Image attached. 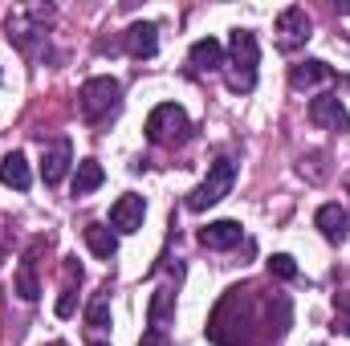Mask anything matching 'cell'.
<instances>
[{
  "label": "cell",
  "mask_w": 350,
  "mask_h": 346,
  "mask_svg": "<svg viewBox=\"0 0 350 346\" xmlns=\"http://www.w3.org/2000/svg\"><path fill=\"white\" fill-rule=\"evenodd\" d=\"M228 53H232V70H228V86L237 94H249L257 86V62H261V45H257V33L249 29H237L232 41H228Z\"/></svg>",
  "instance_id": "obj_1"
},
{
  "label": "cell",
  "mask_w": 350,
  "mask_h": 346,
  "mask_svg": "<svg viewBox=\"0 0 350 346\" xmlns=\"http://www.w3.org/2000/svg\"><path fill=\"white\" fill-rule=\"evenodd\" d=\"M232 183H237V163L232 159H216L208 175H204V183L187 196V208L191 212H204V208H212V204H220L228 191H232Z\"/></svg>",
  "instance_id": "obj_2"
},
{
  "label": "cell",
  "mask_w": 350,
  "mask_h": 346,
  "mask_svg": "<svg viewBox=\"0 0 350 346\" xmlns=\"http://www.w3.org/2000/svg\"><path fill=\"white\" fill-rule=\"evenodd\" d=\"M122 102V86L118 78H90L82 94H78V106H82V118L86 122H102L106 114H114Z\"/></svg>",
  "instance_id": "obj_3"
},
{
  "label": "cell",
  "mask_w": 350,
  "mask_h": 346,
  "mask_svg": "<svg viewBox=\"0 0 350 346\" xmlns=\"http://www.w3.org/2000/svg\"><path fill=\"white\" fill-rule=\"evenodd\" d=\"M187 131H191V122H187V114H183L175 102L155 106L151 118H147V139H151L155 147H175V143H183Z\"/></svg>",
  "instance_id": "obj_4"
},
{
  "label": "cell",
  "mask_w": 350,
  "mask_h": 346,
  "mask_svg": "<svg viewBox=\"0 0 350 346\" xmlns=\"http://www.w3.org/2000/svg\"><path fill=\"white\" fill-rule=\"evenodd\" d=\"M49 16H53V8H21V12H12L8 16V41L21 45L25 53H33V41L45 37Z\"/></svg>",
  "instance_id": "obj_5"
},
{
  "label": "cell",
  "mask_w": 350,
  "mask_h": 346,
  "mask_svg": "<svg viewBox=\"0 0 350 346\" xmlns=\"http://www.w3.org/2000/svg\"><path fill=\"white\" fill-rule=\"evenodd\" d=\"M310 33H314V21H310V12L306 8H285L281 16H277V45L285 49V53H293V49H301L306 41H310Z\"/></svg>",
  "instance_id": "obj_6"
},
{
  "label": "cell",
  "mask_w": 350,
  "mask_h": 346,
  "mask_svg": "<svg viewBox=\"0 0 350 346\" xmlns=\"http://www.w3.org/2000/svg\"><path fill=\"white\" fill-rule=\"evenodd\" d=\"M143 216H147L143 196L126 191V196H118L114 208H110V228H114V232H139V228H143Z\"/></svg>",
  "instance_id": "obj_7"
},
{
  "label": "cell",
  "mask_w": 350,
  "mask_h": 346,
  "mask_svg": "<svg viewBox=\"0 0 350 346\" xmlns=\"http://www.w3.org/2000/svg\"><path fill=\"white\" fill-rule=\"evenodd\" d=\"M310 122H314V127H326V131H347L350 114L334 94H318V98L310 102Z\"/></svg>",
  "instance_id": "obj_8"
},
{
  "label": "cell",
  "mask_w": 350,
  "mask_h": 346,
  "mask_svg": "<svg viewBox=\"0 0 350 346\" xmlns=\"http://www.w3.org/2000/svg\"><path fill=\"white\" fill-rule=\"evenodd\" d=\"M70 163H74V147H70V139H57V143H49L45 147V155H41V179L53 187V183H62L66 172H70Z\"/></svg>",
  "instance_id": "obj_9"
},
{
  "label": "cell",
  "mask_w": 350,
  "mask_h": 346,
  "mask_svg": "<svg viewBox=\"0 0 350 346\" xmlns=\"http://www.w3.org/2000/svg\"><path fill=\"white\" fill-rule=\"evenodd\" d=\"M314 224L322 228V237H326L330 245H342L347 232H350V216H347V208H338V204H322L318 216H314Z\"/></svg>",
  "instance_id": "obj_10"
},
{
  "label": "cell",
  "mask_w": 350,
  "mask_h": 346,
  "mask_svg": "<svg viewBox=\"0 0 350 346\" xmlns=\"http://www.w3.org/2000/svg\"><path fill=\"white\" fill-rule=\"evenodd\" d=\"M122 41H126V53L143 62V57H155V49H159V29H155L151 21H139V25L126 29Z\"/></svg>",
  "instance_id": "obj_11"
},
{
  "label": "cell",
  "mask_w": 350,
  "mask_h": 346,
  "mask_svg": "<svg viewBox=\"0 0 350 346\" xmlns=\"http://www.w3.org/2000/svg\"><path fill=\"white\" fill-rule=\"evenodd\" d=\"M241 224L237 220H216V224H208V228H200V245L204 249H216V253H224V249H237L241 245Z\"/></svg>",
  "instance_id": "obj_12"
},
{
  "label": "cell",
  "mask_w": 350,
  "mask_h": 346,
  "mask_svg": "<svg viewBox=\"0 0 350 346\" xmlns=\"http://www.w3.org/2000/svg\"><path fill=\"white\" fill-rule=\"evenodd\" d=\"M0 183L12 187V191H29L33 172H29V159H25L21 151H8V155L0 159Z\"/></svg>",
  "instance_id": "obj_13"
},
{
  "label": "cell",
  "mask_w": 350,
  "mask_h": 346,
  "mask_svg": "<svg viewBox=\"0 0 350 346\" xmlns=\"http://www.w3.org/2000/svg\"><path fill=\"white\" fill-rule=\"evenodd\" d=\"M187 62H191L200 74H212V70H220V66H224V45H220L216 37H204V41H196V45H191Z\"/></svg>",
  "instance_id": "obj_14"
},
{
  "label": "cell",
  "mask_w": 350,
  "mask_h": 346,
  "mask_svg": "<svg viewBox=\"0 0 350 346\" xmlns=\"http://www.w3.org/2000/svg\"><path fill=\"white\" fill-rule=\"evenodd\" d=\"M86 249L94 253V257L110 261L114 253H118V237H114V228H106V224H86Z\"/></svg>",
  "instance_id": "obj_15"
},
{
  "label": "cell",
  "mask_w": 350,
  "mask_h": 346,
  "mask_svg": "<svg viewBox=\"0 0 350 346\" xmlns=\"http://www.w3.org/2000/svg\"><path fill=\"white\" fill-rule=\"evenodd\" d=\"M330 78H334V70H330L326 62H301V66L289 70L293 90H310V86H318V82H330Z\"/></svg>",
  "instance_id": "obj_16"
},
{
  "label": "cell",
  "mask_w": 350,
  "mask_h": 346,
  "mask_svg": "<svg viewBox=\"0 0 350 346\" xmlns=\"http://www.w3.org/2000/svg\"><path fill=\"white\" fill-rule=\"evenodd\" d=\"M102 179H106L102 163H98V159H82L78 172H74V196H90V191H98Z\"/></svg>",
  "instance_id": "obj_17"
},
{
  "label": "cell",
  "mask_w": 350,
  "mask_h": 346,
  "mask_svg": "<svg viewBox=\"0 0 350 346\" xmlns=\"http://www.w3.org/2000/svg\"><path fill=\"white\" fill-rule=\"evenodd\" d=\"M16 293L25 302H37L41 297V285H37V269H33V257H25L16 265Z\"/></svg>",
  "instance_id": "obj_18"
},
{
  "label": "cell",
  "mask_w": 350,
  "mask_h": 346,
  "mask_svg": "<svg viewBox=\"0 0 350 346\" xmlns=\"http://www.w3.org/2000/svg\"><path fill=\"white\" fill-rule=\"evenodd\" d=\"M172 302H175L172 289H155V297H151V330H163V322L172 314Z\"/></svg>",
  "instance_id": "obj_19"
},
{
  "label": "cell",
  "mask_w": 350,
  "mask_h": 346,
  "mask_svg": "<svg viewBox=\"0 0 350 346\" xmlns=\"http://www.w3.org/2000/svg\"><path fill=\"white\" fill-rule=\"evenodd\" d=\"M334 330L350 338V289H338L334 293Z\"/></svg>",
  "instance_id": "obj_20"
},
{
  "label": "cell",
  "mask_w": 350,
  "mask_h": 346,
  "mask_svg": "<svg viewBox=\"0 0 350 346\" xmlns=\"http://www.w3.org/2000/svg\"><path fill=\"white\" fill-rule=\"evenodd\" d=\"M86 322L94 330H106V326H110V302H106V297H94V302H90Z\"/></svg>",
  "instance_id": "obj_21"
},
{
  "label": "cell",
  "mask_w": 350,
  "mask_h": 346,
  "mask_svg": "<svg viewBox=\"0 0 350 346\" xmlns=\"http://www.w3.org/2000/svg\"><path fill=\"white\" fill-rule=\"evenodd\" d=\"M269 273L281 277V281H293V277H297V265H293L289 253H277V257H269Z\"/></svg>",
  "instance_id": "obj_22"
},
{
  "label": "cell",
  "mask_w": 350,
  "mask_h": 346,
  "mask_svg": "<svg viewBox=\"0 0 350 346\" xmlns=\"http://www.w3.org/2000/svg\"><path fill=\"white\" fill-rule=\"evenodd\" d=\"M70 314H74V289H66L57 297V318H70Z\"/></svg>",
  "instance_id": "obj_23"
},
{
  "label": "cell",
  "mask_w": 350,
  "mask_h": 346,
  "mask_svg": "<svg viewBox=\"0 0 350 346\" xmlns=\"http://www.w3.org/2000/svg\"><path fill=\"white\" fill-rule=\"evenodd\" d=\"M139 346H172V343H167V334H163V330H147V334L139 338Z\"/></svg>",
  "instance_id": "obj_24"
},
{
  "label": "cell",
  "mask_w": 350,
  "mask_h": 346,
  "mask_svg": "<svg viewBox=\"0 0 350 346\" xmlns=\"http://www.w3.org/2000/svg\"><path fill=\"white\" fill-rule=\"evenodd\" d=\"M0 261H4V249H0Z\"/></svg>",
  "instance_id": "obj_25"
},
{
  "label": "cell",
  "mask_w": 350,
  "mask_h": 346,
  "mask_svg": "<svg viewBox=\"0 0 350 346\" xmlns=\"http://www.w3.org/2000/svg\"><path fill=\"white\" fill-rule=\"evenodd\" d=\"M94 346H106V343H94Z\"/></svg>",
  "instance_id": "obj_26"
}]
</instances>
